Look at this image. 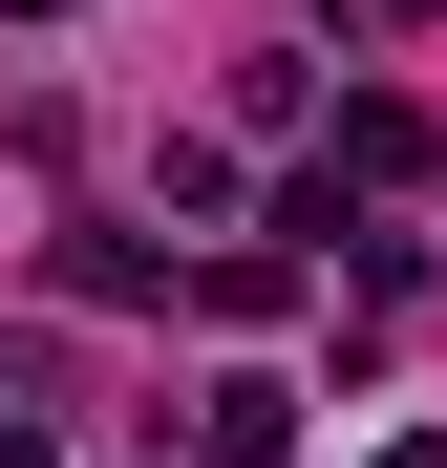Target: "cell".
Segmentation results:
<instances>
[{"instance_id": "cell-1", "label": "cell", "mask_w": 447, "mask_h": 468, "mask_svg": "<svg viewBox=\"0 0 447 468\" xmlns=\"http://www.w3.org/2000/svg\"><path fill=\"white\" fill-rule=\"evenodd\" d=\"M192 468H298V383L277 362H213L192 383Z\"/></svg>"}, {"instance_id": "cell-2", "label": "cell", "mask_w": 447, "mask_h": 468, "mask_svg": "<svg viewBox=\"0 0 447 468\" xmlns=\"http://www.w3.org/2000/svg\"><path fill=\"white\" fill-rule=\"evenodd\" d=\"M0 468H64V447H43V426H0Z\"/></svg>"}, {"instance_id": "cell-3", "label": "cell", "mask_w": 447, "mask_h": 468, "mask_svg": "<svg viewBox=\"0 0 447 468\" xmlns=\"http://www.w3.org/2000/svg\"><path fill=\"white\" fill-rule=\"evenodd\" d=\"M384 468H447V426H405V447H384Z\"/></svg>"}, {"instance_id": "cell-4", "label": "cell", "mask_w": 447, "mask_h": 468, "mask_svg": "<svg viewBox=\"0 0 447 468\" xmlns=\"http://www.w3.org/2000/svg\"><path fill=\"white\" fill-rule=\"evenodd\" d=\"M0 22H64V0H0Z\"/></svg>"}]
</instances>
